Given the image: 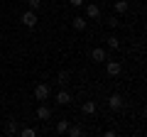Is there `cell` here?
Listing matches in <instances>:
<instances>
[{"label":"cell","instance_id":"obj_1","mask_svg":"<svg viewBox=\"0 0 147 137\" xmlns=\"http://www.w3.org/2000/svg\"><path fill=\"white\" fill-rule=\"evenodd\" d=\"M108 105H110V110H120V108L125 105V100H123L120 93H113V95L108 98Z\"/></svg>","mask_w":147,"mask_h":137},{"label":"cell","instance_id":"obj_2","mask_svg":"<svg viewBox=\"0 0 147 137\" xmlns=\"http://www.w3.org/2000/svg\"><path fill=\"white\" fill-rule=\"evenodd\" d=\"M49 93H52V91H49V86H47V83H39V86L34 88V98H37V100H47V98H49Z\"/></svg>","mask_w":147,"mask_h":137},{"label":"cell","instance_id":"obj_3","mask_svg":"<svg viewBox=\"0 0 147 137\" xmlns=\"http://www.w3.org/2000/svg\"><path fill=\"white\" fill-rule=\"evenodd\" d=\"M22 25H25V27H30V30H32V27L37 25V12H34V10L25 12V15H22Z\"/></svg>","mask_w":147,"mask_h":137},{"label":"cell","instance_id":"obj_4","mask_svg":"<svg viewBox=\"0 0 147 137\" xmlns=\"http://www.w3.org/2000/svg\"><path fill=\"white\" fill-rule=\"evenodd\" d=\"M86 15H88L91 20H98V17H100V7L96 5V3H91V5L86 7Z\"/></svg>","mask_w":147,"mask_h":137},{"label":"cell","instance_id":"obj_5","mask_svg":"<svg viewBox=\"0 0 147 137\" xmlns=\"http://www.w3.org/2000/svg\"><path fill=\"white\" fill-rule=\"evenodd\" d=\"M105 71H108V76H118V74H120V64H118V61H108Z\"/></svg>","mask_w":147,"mask_h":137},{"label":"cell","instance_id":"obj_6","mask_svg":"<svg viewBox=\"0 0 147 137\" xmlns=\"http://www.w3.org/2000/svg\"><path fill=\"white\" fill-rule=\"evenodd\" d=\"M81 110H84L86 115H93V113L98 110V105H96V100H86V103H84V108H81Z\"/></svg>","mask_w":147,"mask_h":137},{"label":"cell","instance_id":"obj_7","mask_svg":"<svg viewBox=\"0 0 147 137\" xmlns=\"http://www.w3.org/2000/svg\"><path fill=\"white\" fill-rule=\"evenodd\" d=\"M37 118H39V120H49V118H52V110H49L47 105H39L37 108Z\"/></svg>","mask_w":147,"mask_h":137},{"label":"cell","instance_id":"obj_8","mask_svg":"<svg viewBox=\"0 0 147 137\" xmlns=\"http://www.w3.org/2000/svg\"><path fill=\"white\" fill-rule=\"evenodd\" d=\"M69 100H71V95H69L66 91H59V93H57V103H59V105H66Z\"/></svg>","mask_w":147,"mask_h":137},{"label":"cell","instance_id":"obj_9","mask_svg":"<svg viewBox=\"0 0 147 137\" xmlns=\"http://www.w3.org/2000/svg\"><path fill=\"white\" fill-rule=\"evenodd\" d=\"M91 59H93L96 64H98V61H105V52H103V49H93V52H91Z\"/></svg>","mask_w":147,"mask_h":137},{"label":"cell","instance_id":"obj_10","mask_svg":"<svg viewBox=\"0 0 147 137\" xmlns=\"http://www.w3.org/2000/svg\"><path fill=\"white\" fill-rule=\"evenodd\" d=\"M66 132H69V135H71V137H79V135H81V132H84V130H81L79 125H69V130H66Z\"/></svg>","mask_w":147,"mask_h":137},{"label":"cell","instance_id":"obj_11","mask_svg":"<svg viewBox=\"0 0 147 137\" xmlns=\"http://www.w3.org/2000/svg\"><path fill=\"white\" fill-rule=\"evenodd\" d=\"M115 12H127V0H118L115 3Z\"/></svg>","mask_w":147,"mask_h":137},{"label":"cell","instance_id":"obj_12","mask_svg":"<svg viewBox=\"0 0 147 137\" xmlns=\"http://www.w3.org/2000/svg\"><path fill=\"white\" fill-rule=\"evenodd\" d=\"M66 130H69V122H66V120H59V122H57V132H59V135H64Z\"/></svg>","mask_w":147,"mask_h":137},{"label":"cell","instance_id":"obj_13","mask_svg":"<svg viewBox=\"0 0 147 137\" xmlns=\"http://www.w3.org/2000/svg\"><path fill=\"white\" fill-rule=\"evenodd\" d=\"M84 27H86L84 17H74V30H84Z\"/></svg>","mask_w":147,"mask_h":137},{"label":"cell","instance_id":"obj_14","mask_svg":"<svg viewBox=\"0 0 147 137\" xmlns=\"http://www.w3.org/2000/svg\"><path fill=\"white\" fill-rule=\"evenodd\" d=\"M108 47L110 49H118V47H120V39H118V37H110L108 39Z\"/></svg>","mask_w":147,"mask_h":137},{"label":"cell","instance_id":"obj_15","mask_svg":"<svg viewBox=\"0 0 147 137\" xmlns=\"http://www.w3.org/2000/svg\"><path fill=\"white\" fill-rule=\"evenodd\" d=\"M59 83H61V86L69 83V71H61V74H59Z\"/></svg>","mask_w":147,"mask_h":137},{"label":"cell","instance_id":"obj_16","mask_svg":"<svg viewBox=\"0 0 147 137\" xmlns=\"http://www.w3.org/2000/svg\"><path fill=\"white\" fill-rule=\"evenodd\" d=\"M37 132H34V127H25V130H22V137H34Z\"/></svg>","mask_w":147,"mask_h":137},{"label":"cell","instance_id":"obj_17","mask_svg":"<svg viewBox=\"0 0 147 137\" xmlns=\"http://www.w3.org/2000/svg\"><path fill=\"white\" fill-rule=\"evenodd\" d=\"M7 132H17V120H12L10 125H7Z\"/></svg>","mask_w":147,"mask_h":137},{"label":"cell","instance_id":"obj_18","mask_svg":"<svg viewBox=\"0 0 147 137\" xmlns=\"http://www.w3.org/2000/svg\"><path fill=\"white\" fill-rule=\"evenodd\" d=\"M39 5H42V0H30V7H32V10H37Z\"/></svg>","mask_w":147,"mask_h":137},{"label":"cell","instance_id":"obj_19","mask_svg":"<svg viewBox=\"0 0 147 137\" xmlns=\"http://www.w3.org/2000/svg\"><path fill=\"white\" fill-rule=\"evenodd\" d=\"M69 3H71L74 7H79V5H84V0H69Z\"/></svg>","mask_w":147,"mask_h":137}]
</instances>
